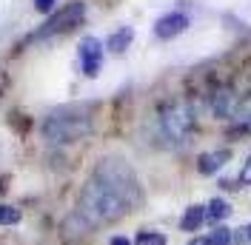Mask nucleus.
I'll return each instance as SVG.
<instances>
[{
    "instance_id": "obj_11",
    "label": "nucleus",
    "mask_w": 251,
    "mask_h": 245,
    "mask_svg": "<svg viewBox=\"0 0 251 245\" xmlns=\"http://www.w3.org/2000/svg\"><path fill=\"white\" fill-rule=\"evenodd\" d=\"M231 117H234V122H237V128H240V131H251V94L234 108V114H231Z\"/></svg>"
},
{
    "instance_id": "obj_19",
    "label": "nucleus",
    "mask_w": 251,
    "mask_h": 245,
    "mask_svg": "<svg viewBox=\"0 0 251 245\" xmlns=\"http://www.w3.org/2000/svg\"><path fill=\"white\" fill-rule=\"evenodd\" d=\"M188 245H208V240H205V237H197V240H191Z\"/></svg>"
},
{
    "instance_id": "obj_12",
    "label": "nucleus",
    "mask_w": 251,
    "mask_h": 245,
    "mask_svg": "<svg viewBox=\"0 0 251 245\" xmlns=\"http://www.w3.org/2000/svg\"><path fill=\"white\" fill-rule=\"evenodd\" d=\"M231 214V205H228V202H226V199H211V202H208V211H205V220H208V222H217V220H223V217H228Z\"/></svg>"
},
{
    "instance_id": "obj_1",
    "label": "nucleus",
    "mask_w": 251,
    "mask_h": 245,
    "mask_svg": "<svg viewBox=\"0 0 251 245\" xmlns=\"http://www.w3.org/2000/svg\"><path fill=\"white\" fill-rule=\"evenodd\" d=\"M131 208H134V205H131L117 188H111L103 177L92 174L89 183H86V188H83V194H80L77 214L94 228V225L120 220V217H126Z\"/></svg>"
},
{
    "instance_id": "obj_6",
    "label": "nucleus",
    "mask_w": 251,
    "mask_h": 245,
    "mask_svg": "<svg viewBox=\"0 0 251 245\" xmlns=\"http://www.w3.org/2000/svg\"><path fill=\"white\" fill-rule=\"evenodd\" d=\"M188 26V17L180 15V12H172V15H163L160 20L154 23V34L160 40H172L177 34H183Z\"/></svg>"
},
{
    "instance_id": "obj_2",
    "label": "nucleus",
    "mask_w": 251,
    "mask_h": 245,
    "mask_svg": "<svg viewBox=\"0 0 251 245\" xmlns=\"http://www.w3.org/2000/svg\"><path fill=\"white\" fill-rule=\"evenodd\" d=\"M92 114L86 106H63V108H54L43 120V137L49 143H75V140L86 137L92 131Z\"/></svg>"
},
{
    "instance_id": "obj_13",
    "label": "nucleus",
    "mask_w": 251,
    "mask_h": 245,
    "mask_svg": "<svg viewBox=\"0 0 251 245\" xmlns=\"http://www.w3.org/2000/svg\"><path fill=\"white\" fill-rule=\"evenodd\" d=\"M169 240H166V234H160V231H140L137 234V240H134V245H166Z\"/></svg>"
},
{
    "instance_id": "obj_15",
    "label": "nucleus",
    "mask_w": 251,
    "mask_h": 245,
    "mask_svg": "<svg viewBox=\"0 0 251 245\" xmlns=\"http://www.w3.org/2000/svg\"><path fill=\"white\" fill-rule=\"evenodd\" d=\"M20 208L15 205H0V225H17L20 222Z\"/></svg>"
},
{
    "instance_id": "obj_5",
    "label": "nucleus",
    "mask_w": 251,
    "mask_h": 245,
    "mask_svg": "<svg viewBox=\"0 0 251 245\" xmlns=\"http://www.w3.org/2000/svg\"><path fill=\"white\" fill-rule=\"evenodd\" d=\"M80 66H83V74L86 77L100 74V66H103V43L97 37H86L80 43Z\"/></svg>"
},
{
    "instance_id": "obj_20",
    "label": "nucleus",
    "mask_w": 251,
    "mask_h": 245,
    "mask_svg": "<svg viewBox=\"0 0 251 245\" xmlns=\"http://www.w3.org/2000/svg\"><path fill=\"white\" fill-rule=\"evenodd\" d=\"M243 231H246V237H249V240H251V225H249V228H243Z\"/></svg>"
},
{
    "instance_id": "obj_16",
    "label": "nucleus",
    "mask_w": 251,
    "mask_h": 245,
    "mask_svg": "<svg viewBox=\"0 0 251 245\" xmlns=\"http://www.w3.org/2000/svg\"><path fill=\"white\" fill-rule=\"evenodd\" d=\"M240 183L251 185V157L246 160V166H243V171H240Z\"/></svg>"
},
{
    "instance_id": "obj_7",
    "label": "nucleus",
    "mask_w": 251,
    "mask_h": 245,
    "mask_svg": "<svg viewBox=\"0 0 251 245\" xmlns=\"http://www.w3.org/2000/svg\"><path fill=\"white\" fill-rule=\"evenodd\" d=\"M228 160H231V151H228V148L205 151V154H200V160H197V169H200V174H217Z\"/></svg>"
},
{
    "instance_id": "obj_21",
    "label": "nucleus",
    "mask_w": 251,
    "mask_h": 245,
    "mask_svg": "<svg viewBox=\"0 0 251 245\" xmlns=\"http://www.w3.org/2000/svg\"><path fill=\"white\" fill-rule=\"evenodd\" d=\"M0 191H3V185H0Z\"/></svg>"
},
{
    "instance_id": "obj_17",
    "label": "nucleus",
    "mask_w": 251,
    "mask_h": 245,
    "mask_svg": "<svg viewBox=\"0 0 251 245\" xmlns=\"http://www.w3.org/2000/svg\"><path fill=\"white\" fill-rule=\"evenodd\" d=\"M51 6H54V0H34L37 12H51Z\"/></svg>"
},
{
    "instance_id": "obj_14",
    "label": "nucleus",
    "mask_w": 251,
    "mask_h": 245,
    "mask_svg": "<svg viewBox=\"0 0 251 245\" xmlns=\"http://www.w3.org/2000/svg\"><path fill=\"white\" fill-rule=\"evenodd\" d=\"M205 240H208V245H231L234 234H231V228H214Z\"/></svg>"
},
{
    "instance_id": "obj_3",
    "label": "nucleus",
    "mask_w": 251,
    "mask_h": 245,
    "mask_svg": "<svg viewBox=\"0 0 251 245\" xmlns=\"http://www.w3.org/2000/svg\"><path fill=\"white\" fill-rule=\"evenodd\" d=\"M160 131L174 146L188 143L191 131H194V111H191V106H186V103H169L160 111Z\"/></svg>"
},
{
    "instance_id": "obj_8",
    "label": "nucleus",
    "mask_w": 251,
    "mask_h": 245,
    "mask_svg": "<svg viewBox=\"0 0 251 245\" xmlns=\"http://www.w3.org/2000/svg\"><path fill=\"white\" fill-rule=\"evenodd\" d=\"M211 108H214L217 117H231V114H234V89H220V92L214 94Z\"/></svg>"
},
{
    "instance_id": "obj_4",
    "label": "nucleus",
    "mask_w": 251,
    "mask_h": 245,
    "mask_svg": "<svg viewBox=\"0 0 251 245\" xmlns=\"http://www.w3.org/2000/svg\"><path fill=\"white\" fill-rule=\"evenodd\" d=\"M83 17H86V3L72 0V3H66V6H63L60 12H54V15L49 17L46 23H43V29L37 31L34 37H51V34L72 31V29H77L80 23H83Z\"/></svg>"
},
{
    "instance_id": "obj_9",
    "label": "nucleus",
    "mask_w": 251,
    "mask_h": 245,
    "mask_svg": "<svg viewBox=\"0 0 251 245\" xmlns=\"http://www.w3.org/2000/svg\"><path fill=\"white\" fill-rule=\"evenodd\" d=\"M131 40H134V31H131V26H123V29H117L114 34H109V43H106V49H109V51H114V54H123L126 49L131 46Z\"/></svg>"
},
{
    "instance_id": "obj_18",
    "label": "nucleus",
    "mask_w": 251,
    "mask_h": 245,
    "mask_svg": "<svg viewBox=\"0 0 251 245\" xmlns=\"http://www.w3.org/2000/svg\"><path fill=\"white\" fill-rule=\"evenodd\" d=\"M109 245H131V243H128V240H126V237H114V240H111Z\"/></svg>"
},
{
    "instance_id": "obj_10",
    "label": "nucleus",
    "mask_w": 251,
    "mask_h": 245,
    "mask_svg": "<svg viewBox=\"0 0 251 245\" xmlns=\"http://www.w3.org/2000/svg\"><path fill=\"white\" fill-rule=\"evenodd\" d=\"M205 222V208L203 205H188L186 214L180 217V231H197Z\"/></svg>"
}]
</instances>
